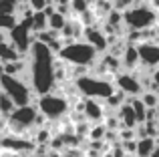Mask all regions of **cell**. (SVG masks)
I'll return each mask as SVG.
<instances>
[{
  "label": "cell",
  "mask_w": 159,
  "mask_h": 157,
  "mask_svg": "<svg viewBox=\"0 0 159 157\" xmlns=\"http://www.w3.org/2000/svg\"><path fill=\"white\" fill-rule=\"evenodd\" d=\"M69 6H70V14H75V16H81L83 12H87L91 8L87 0H70Z\"/></svg>",
  "instance_id": "44dd1931"
},
{
  "label": "cell",
  "mask_w": 159,
  "mask_h": 157,
  "mask_svg": "<svg viewBox=\"0 0 159 157\" xmlns=\"http://www.w3.org/2000/svg\"><path fill=\"white\" fill-rule=\"evenodd\" d=\"M54 52L47 47L44 43L34 38L30 44L28 52L24 55L26 59V78L24 81L30 85L34 95H44L51 93L57 87V78H54Z\"/></svg>",
  "instance_id": "6da1fadb"
},
{
  "label": "cell",
  "mask_w": 159,
  "mask_h": 157,
  "mask_svg": "<svg viewBox=\"0 0 159 157\" xmlns=\"http://www.w3.org/2000/svg\"><path fill=\"white\" fill-rule=\"evenodd\" d=\"M157 145V139L155 137H139L137 139V149H135V155L137 157H149L151 155V151L155 149Z\"/></svg>",
  "instance_id": "5bb4252c"
},
{
  "label": "cell",
  "mask_w": 159,
  "mask_h": 157,
  "mask_svg": "<svg viewBox=\"0 0 159 157\" xmlns=\"http://www.w3.org/2000/svg\"><path fill=\"white\" fill-rule=\"evenodd\" d=\"M139 52V67L145 71H153L159 65V43L157 40H141L137 43Z\"/></svg>",
  "instance_id": "ba28073f"
},
{
  "label": "cell",
  "mask_w": 159,
  "mask_h": 157,
  "mask_svg": "<svg viewBox=\"0 0 159 157\" xmlns=\"http://www.w3.org/2000/svg\"><path fill=\"white\" fill-rule=\"evenodd\" d=\"M32 32H43L48 28V16L44 14V10H34L32 12Z\"/></svg>",
  "instance_id": "9a60e30c"
},
{
  "label": "cell",
  "mask_w": 159,
  "mask_h": 157,
  "mask_svg": "<svg viewBox=\"0 0 159 157\" xmlns=\"http://www.w3.org/2000/svg\"><path fill=\"white\" fill-rule=\"evenodd\" d=\"M139 99L145 103V107H159V91H151V89H145L143 93L139 95Z\"/></svg>",
  "instance_id": "d6986e66"
},
{
  "label": "cell",
  "mask_w": 159,
  "mask_h": 157,
  "mask_svg": "<svg viewBox=\"0 0 159 157\" xmlns=\"http://www.w3.org/2000/svg\"><path fill=\"white\" fill-rule=\"evenodd\" d=\"M58 59H62L69 65H83V67H91L95 61L99 59V52L91 47L87 40H70L61 47L57 52Z\"/></svg>",
  "instance_id": "7a4b0ae2"
},
{
  "label": "cell",
  "mask_w": 159,
  "mask_h": 157,
  "mask_svg": "<svg viewBox=\"0 0 159 157\" xmlns=\"http://www.w3.org/2000/svg\"><path fill=\"white\" fill-rule=\"evenodd\" d=\"M66 18H69V16H65V14H61V12L54 10L52 14H48V28L61 32L62 26H65V22H66Z\"/></svg>",
  "instance_id": "ffe728a7"
},
{
  "label": "cell",
  "mask_w": 159,
  "mask_h": 157,
  "mask_svg": "<svg viewBox=\"0 0 159 157\" xmlns=\"http://www.w3.org/2000/svg\"><path fill=\"white\" fill-rule=\"evenodd\" d=\"M0 89H2L4 93L16 103V107L32 103V95H34V91H32L30 85H28L24 78H20V77H12V75L2 73V75H0Z\"/></svg>",
  "instance_id": "8992f818"
},
{
  "label": "cell",
  "mask_w": 159,
  "mask_h": 157,
  "mask_svg": "<svg viewBox=\"0 0 159 157\" xmlns=\"http://www.w3.org/2000/svg\"><path fill=\"white\" fill-rule=\"evenodd\" d=\"M36 109L48 119V121H58L65 115L70 113V103L62 93H44V95H36Z\"/></svg>",
  "instance_id": "3957f363"
},
{
  "label": "cell",
  "mask_w": 159,
  "mask_h": 157,
  "mask_svg": "<svg viewBox=\"0 0 159 157\" xmlns=\"http://www.w3.org/2000/svg\"><path fill=\"white\" fill-rule=\"evenodd\" d=\"M61 157H77V155H70V153H62Z\"/></svg>",
  "instance_id": "1f68e13d"
},
{
  "label": "cell",
  "mask_w": 159,
  "mask_h": 157,
  "mask_svg": "<svg viewBox=\"0 0 159 157\" xmlns=\"http://www.w3.org/2000/svg\"><path fill=\"white\" fill-rule=\"evenodd\" d=\"M0 2H2V4H8V6H14V8H16V4H18L20 0H0Z\"/></svg>",
  "instance_id": "4316f807"
},
{
  "label": "cell",
  "mask_w": 159,
  "mask_h": 157,
  "mask_svg": "<svg viewBox=\"0 0 159 157\" xmlns=\"http://www.w3.org/2000/svg\"><path fill=\"white\" fill-rule=\"evenodd\" d=\"M155 40H157V43H159V24H157V26H155Z\"/></svg>",
  "instance_id": "f546056e"
},
{
  "label": "cell",
  "mask_w": 159,
  "mask_h": 157,
  "mask_svg": "<svg viewBox=\"0 0 159 157\" xmlns=\"http://www.w3.org/2000/svg\"><path fill=\"white\" fill-rule=\"evenodd\" d=\"M121 71H135L139 69V52H137V44L125 43L123 52H121Z\"/></svg>",
  "instance_id": "8fae6325"
},
{
  "label": "cell",
  "mask_w": 159,
  "mask_h": 157,
  "mask_svg": "<svg viewBox=\"0 0 159 157\" xmlns=\"http://www.w3.org/2000/svg\"><path fill=\"white\" fill-rule=\"evenodd\" d=\"M2 40H6V32H2V30H0V43H2Z\"/></svg>",
  "instance_id": "4dcf8cb0"
},
{
  "label": "cell",
  "mask_w": 159,
  "mask_h": 157,
  "mask_svg": "<svg viewBox=\"0 0 159 157\" xmlns=\"http://www.w3.org/2000/svg\"><path fill=\"white\" fill-rule=\"evenodd\" d=\"M83 115H85V121L99 123V121L105 119L107 111H105V107H103V103H99V99L85 97V101H83Z\"/></svg>",
  "instance_id": "30bf717a"
},
{
  "label": "cell",
  "mask_w": 159,
  "mask_h": 157,
  "mask_svg": "<svg viewBox=\"0 0 159 157\" xmlns=\"http://www.w3.org/2000/svg\"><path fill=\"white\" fill-rule=\"evenodd\" d=\"M51 137H52V131H51V127H47V125L44 127H36L34 133H32V139H34L36 145H48Z\"/></svg>",
  "instance_id": "2e32d148"
},
{
  "label": "cell",
  "mask_w": 159,
  "mask_h": 157,
  "mask_svg": "<svg viewBox=\"0 0 159 157\" xmlns=\"http://www.w3.org/2000/svg\"><path fill=\"white\" fill-rule=\"evenodd\" d=\"M16 22H18L16 12H0V30L2 32H8Z\"/></svg>",
  "instance_id": "ac0fdd59"
},
{
  "label": "cell",
  "mask_w": 159,
  "mask_h": 157,
  "mask_svg": "<svg viewBox=\"0 0 159 157\" xmlns=\"http://www.w3.org/2000/svg\"><path fill=\"white\" fill-rule=\"evenodd\" d=\"M4 157H32V153H6Z\"/></svg>",
  "instance_id": "484cf974"
},
{
  "label": "cell",
  "mask_w": 159,
  "mask_h": 157,
  "mask_svg": "<svg viewBox=\"0 0 159 157\" xmlns=\"http://www.w3.org/2000/svg\"><path fill=\"white\" fill-rule=\"evenodd\" d=\"M113 2V8H117V10H127L129 6H133V0H111Z\"/></svg>",
  "instance_id": "603a6c76"
},
{
  "label": "cell",
  "mask_w": 159,
  "mask_h": 157,
  "mask_svg": "<svg viewBox=\"0 0 159 157\" xmlns=\"http://www.w3.org/2000/svg\"><path fill=\"white\" fill-rule=\"evenodd\" d=\"M26 2L32 10H43V8L47 6V0H26Z\"/></svg>",
  "instance_id": "d4e9b609"
},
{
  "label": "cell",
  "mask_w": 159,
  "mask_h": 157,
  "mask_svg": "<svg viewBox=\"0 0 159 157\" xmlns=\"http://www.w3.org/2000/svg\"><path fill=\"white\" fill-rule=\"evenodd\" d=\"M115 87L119 91H123L127 97H139L143 93V85H141V78L135 71H119L113 78Z\"/></svg>",
  "instance_id": "52a82bcc"
},
{
  "label": "cell",
  "mask_w": 159,
  "mask_h": 157,
  "mask_svg": "<svg viewBox=\"0 0 159 157\" xmlns=\"http://www.w3.org/2000/svg\"><path fill=\"white\" fill-rule=\"evenodd\" d=\"M75 85H77V91L83 95V97H91V99H107L109 95L115 91V83L107 81V78H101L93 73H87V75H81L75 78Z\"/></svg>",
  "instance_id": "277c9868"
},
{
  "label": "cell",
  "mask_w": 159,
  "mask_h": 157,
  "mask_svg": "<svg viewBox=\"0 0 159 157\" xmlns=\"http://www.w3.org/2000/svg\"><path fill=\"white\" fill-rule=\"evenodd\" d=\"M83 40H87L99 55H101V52H107V48H109L107 32L101 30L99 26H93V24H91V26H85V30H83Z\"/></svg>",
  "instance_id": "9c48e42d"
},
{
  "label": "cell",
  "mask_w": 159,
  "mask_h": 157,
  "mask_svg": "<svg viewBox=\"0 0 159 157\" xmlns=\"http://www.w3.org/2000/svg\"><path fill=\"white\" fill-rule=\"evenodd\" d=\"M151 91H159V65L151 71Z\"/></svg>",
  "instance_id": "cb8c5ba5"
},
{
  "label": "cell",
  "mask_w": 159,
  "mask_h": 157,
  "mask_svg": "<svg viewBox=\"0 0 159 157\" xmlns=\"http://www.w3.org/2000/svg\"><path fill=\"white\" fill-rule=\"evenodd\" d=\"M157 10H153L149 4H133L127 10H123V24L133 30H145L155 26Z\"/></svg>",
  "instance_id": "5b68a950"
},
{
  "label": "cell",
  "mask_w": 159,
  "mask_h": 157,
  "mask_svg": "<svg viewBox=\"0 0 159 157\" xmlns=\"http://www.w3.org/2000/svg\"><path fill=\"white\" fill-rule=\"evenodd\" d=\"M48 157H61V151H52V149H51V153H48Z\"/></svg>",
  "instance_id": "f1b7e54d"
},
{
  "label": "cell",
  "mask_w": 159,
  "mask_h": 157,
  "mask_svg": "<svg viewBox=\"0 0 159 157\" xmlns=\"http://www.w3.org/2000/svg\"><path fill=\"white\" fill-rule=\"evenodd\" d=\"M121 147H123L125 153H135V149H137V139H127V141H121Z\"/></svg>",
  "instance_id": "7402d4cb"
},
{
  "label": "cell",
  "mask_w": 159,
  "mask_h": 157,
  "mask_svg": "<svg viewBox=\"0 0 159 157\" xmlns=\"http://www.w3.org/2000/svg\"><path fill=\"white\" fill-rule=\"evenodd\" d=\"M149 157H159V143L155 145V149L151 151V155H149Z\"/></svg>",
  "instance_id": "83f0119b"
},
{
  "label": "cell",
  "mask_w": 159,
  "mask_h": 157,
  "mask_svg": "<svg viewBox=\"0 0 159 157\" xmlns=\"http://www.w3.org/2000/svg\"><path fill=\"white\" fill-rule=\"evenodd\" d=\"M14 109H16V103L0 89V115H2V117H8Z\"/></svg>",
  "instance_id": "e0dca14e"
},
{
  "label": "cell",
  "mask_w": 159,
  "mask_h": 157,
  "mask_svg": "<svg viewBox=\"0 0 159 157\" xmlns=\"http://www.w3.org/2000/svg\"><path fill=\"white\" fill-rule=\"evenodd\" d=\"M115 115H117V119L121 121V127H129V129H135V127H137V117H135V111H133L129 99L119 107V109H117Z\"/></svg>",
  "instance_id": "7c38bea8"
},
{
  "label": "cell",
  "mask_w": 159,
  "mask_h": 157,
  "mask_svg": "<svg viewBox=\"0 0 159 157\" xmlns=\"http://www.w3.org/2000/svg\"><path fill=\"white\" fill-rule=\"evenodd\" d=\"M22 56L24 55L8 40V36H6V40L0 43V63L2 65L4 63H12V61H18V59H22Z\"/></svg>",
  "instance_id": "4fadbf2b"
}]
</instances>
